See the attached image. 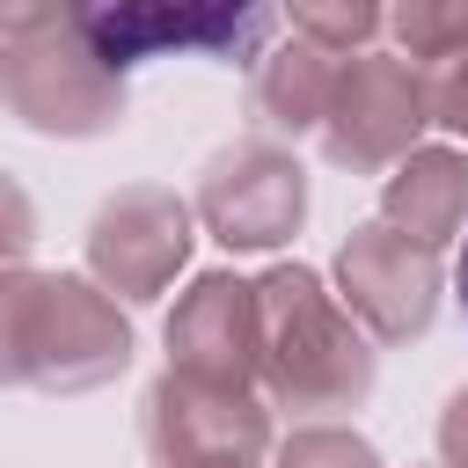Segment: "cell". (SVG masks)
<instances>
[{"mask_svg":"<svg viewBox=\"0 0 468 468\" xmlns=\"http://www.w3.org/2000/svg\"><path fill=\"white\" fill-rule=\"evenodd\" d=\"M73 22L110 73H139L154 58L256 66L278 37V0H73Z\"/></svg>","mask_w":468,"mask_h":468,"instance_id":"6da1fadb","label":"cell"},{"mask_svg":"<svg viewBox=\"0 0 468 468\" xmlns=\"http://www.w3.org/2000/svg\"><path fill=\"white\" fill-rule=\"evenodd\" d=\"M453 292H461V314H468V241H461V256H453Z\"/></svg>","mask_w":468,"mask_h":468,"instance_id":"7a4b0ae2","label":"cell"}]
</instances>
